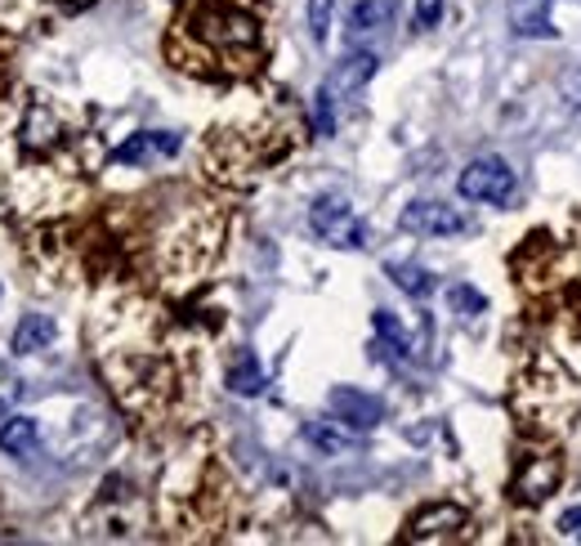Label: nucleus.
I'll return each mask as SVG.
<instances>
[{"mask_svg": "<svg viewBox=\"0 0 581 546\" xmlns=\"http://www.w3.org/2000/svg\"><path fill=\"white\" fill-rule=\"evenodd\" d=\"M166 59L197 81H251L269 59L260 0H188L166 32Z\"/></svg>", "mask_w": 581, "mask_h": 546, "instance_id": "1", "label": "nucleus"}, {"mask_svg": "<svg viewBox=\"0 0 581 546\" xmlns=\"http://www.w3.org/2000/svg\"><path fill=\"white\" fill-rule=\"evenodd\" d=\"M94 341H98V368H103L112 394L122 399L135 416L157 421L175 408L179 363H175V350H170L166 332L144 305L107 309Z\"/></svg>", "mask_w": 581, "mask_h": 546, "instance_id": "2", "label": "nucleus"}, {"mask_svg": "<svg viewBox=\"0 0 581 546\" xmlns=\"http://www.w3.org/2000/svg\"><path fill=\"white\" fill-rule=\"evenodd\" d=\"M19 162H14V197L28 215L63 210L85 184L81 140L68 131L63 113L45 99H32L19 122Z\"/></svg>", "mask_w": 581, "mask_h": 546, "instance_id": "3", "label": "nucleus"}, {"mask_svg": "<svg viewBox=\"0 0 581 546\" xmlns=\"http://www.w3.org/2000/svg\"><path fill=\"white\" fill-rule=\"evenodd\" d=\"M295 140L300 135H295V122H291L287 107H264V113L215 126L210 140H206V166L219 184L251 188L278 162L291 157Z\"/></svg>", "mask_w": 581, "mask_h": 546, "instance_id": "4", "label": "nucleus"}, {"mask_svg": "<svg viewBox=\"0 0 581 546\" xmlns=\"http://www.w3.org/2000/svg\"><path fill=\"white\" fill-rule=\"evenodd\" d=\"M510 408L523 421V430L541 434V440H554V434H563L572 425L581 394H577V381L568 377V368H559L554 359H532L515 377Z\"/></svg>", "mask_w": 581, "mask_h": 546, "instance_id": "5", "label": "nucleus"}, {"mask_svg": "<svg viewBox=\"0 0 581 546\" xmlns=\"http://www.w3.org/2000/svg\"><path fill=\"white\" fill-rule=\"evenodd\" d=\"M219 238H224V215L210 202L188 206L179 220L162 234V243H157V269H162V278L170 287L197 282L210 269V260L219 256Z\"/></svg>", "mask_w": 581, "mask_h": 546, "instance_id": "6", "label": "nucleus"}, {"mask_svg": "<svg viewBox=\"0 0 581 546\" xmlns=\"http://www.w3.org/2000/svg\"><path fill=\"white\" fill-rule=\"evenodd\" d=\"M309 225L326 247H340V251H354V247L367 243V225L359 220L349 197H340V193H322L309 206Z\"/></svg>", "mask_w": 581, "mask_h": 546, "instance_id": "7", "label": "nucleus"}, {"mask_svg": "<svg viewBox=\"0 0 581 546\" xmlns=\"http://www.w3.org/2000/svg\"><path fill=\"white\" fill-rule=\"evenodd\" d=\"M460 197L465 202H488V206H506L515 197V171L501 162V157H479L460 171L456 179Z\"/></svg>", "mask_w": 581, "mask_h": 546, "instance_id": "8", "label": "nucleus"}, {"mask_svg": "<svg viewBox=\"0 0 581 546\" xmlns=\"http://www.w3.org/2000/svg\"><path fill=\"white\" fill-rule=\"evenodd\" d=\"M403 234H416V238H452V234H465V215L447 202H412L403 215H398Z\"/></svg>", "mask_w": 581, "mask_h": 546, "instance_id": "9", "label": "nucleus"}, {"mask_svg": "<svg viewBox=\"0 0 581 546\" xmlns=\"http://www.w3.org/2000/svg\"><path fill=\"white\" fill-rule=\"evenodd\" d=\"M559 480H563V457H554V453L528 457V462L519 466V475L510 480V497H515V502H528V506H541V502L559 488Z\"/></svg>", "mask_w": 581, "mask_h": 546, "instance_id": "10", "label": "nucleus"}, {"mask_svg": "<svg viewBox=\"0 0 581 546\" xmlns=\"http://www.w3.org/2000/svg\"><path fill=\"white\" fill-rule=\"evenodd\" d=\"M465 524H470V515H465L460 506L438 502V506L416 511L403 537H407V542H456V537L465 533Z\"/></svg>", "mask_w": 581, "mask_h": 546, "instance_id": "11", "label": "nucleus"}, {"mask_svg": "<svg viewBox=\"0 0 581 546\" xmlns=\"http://www.w3.org/2000/svg\"><path fill=\"white\" fill-rule=\"evenodd\" d=\"M326 403H331L335 421L354 425V430H372V425H381V416H385V403H381L376 394L354 390V385H335V390L326 394Z\"/></svg>", "mask_w": 581, "mask_h": 546, "instance_id": "12", "label": "nucleus"}, {"mask_svg": "<svg viewBox=\"0 0 581 546\" xmlns=\"http://www.w3.org/2000/svg\"><path fill=\"white\" fill-rule=\"evenodd\" d=\"M179 153V135L175 131H139L131 135L122 148L112 153L116 166H153V162H166Z\"/></svg>", "mask_w": 581, "mask_h": 546, "instance_id": "13", "label": "nucleus"}, {"mask_svg": "<svg viewBox=\"0 0 581 546\" xmlns=\"http://www.w3.org/2000/svg\"><path fill=\"white\" fill-rule=\"evenodd\" d=\"M376 76V54L372 50H359V54H349L344 63H335V72L322 81L331 94H335V103L344 99V94H359L367 81Z\"/></svg>", "mask_w": 581, "mask_h": 546, "instance_id": "14", "label": "nucleus"}, {"mask_svg": "<svg viewBox=\"0 0 581 546\" xmlns=\"http://www.w3.org/2000/svg\"><path fill=\"white\" fill-rule=\"evenodd\" d=\"M550 6H554V0H510V28H515V37H528V41H554Z\"/></svg>", "mask_w": 581, "mask_h": 546, "instance_id": "15", "label": "nucleus"}, {"mask_svg": "<svg viewBox=\"0 0 581 546\" xmlns=\"http://www.w3.org/2000/svg\"><path fill=\"white\" fill-rule=\"evenodd\" d=\"M50 341H54V318L23 313V322L14 327V337H10V350L14 354H41V350H50Z\"/></svg>", "mask_w": 581, "mask_h": 546, "instance_id": "16", "label": "nucleus"}, {"mask_svg": "<svg viewBox=\"0 0 581 546\" xmlns=\"http://www.w3.org/2000/svg\"><path fill=\"white\" fill-rule=\"evenodd\" d=\"M37 444H41V434H37V421H32V416H10L6 425H0V453L32 457Z\"/></svg>", "mask_w": 581, "mask_h": 546, "instance_id": "17", "label": "nucleus"}, {"mask_svg": "<svg viewBox=\"0 0 581 546\" xmlns=\"http://www.w3.org/2000/svg\"><path fill=\"white\" fill-rule=\"evenodd\" d=\"M228 390H232V394H260V390H264V372L256 368L251 354H242L238 363L228 368Z\"/></svg>", "mask_w": 581, "mask_h": 546, "instance_id": "18", "label": "nucleus"}, {"mask_svg": "<svg viewBox=\"0 0 581 546\" xmlns=\"http://www.w3.org/2000/svg\"><path fill=\"white\" fill-rule=\"evenodd\" d=\"M385 19H390L385 6H376V0H363V6L349 10V37H372L376 28H385Z\"/></svg>", "mask_w": 581, "mask_h": 546, "instance_id": "19", "label": "nucleus"}, {"mask_svg": "<svg viewBox=\"0 0 581 546\" xmlns=\"http://www.w3.org/2000/svg\"><path fill=\"white\" fill-rule=\"evenodd\" d=\"M390 278L407 291V296H429L434 291V274L421 265H390Z\"/></svg>", "mask_w": 581, "mask_h": 546, "instance_id": "20", "label": "nucleus"}, {"mask_svg": "<svg viewBox=\"0 0 581 546\" xmlns=\"http://www.w3.org/2000/svg\"><path fill=\"white\" fill-rule=\"evenodd\" d=\"M376 332H381V341H390V350H394L398 359L412 354V341H407V332L398 327V318H394L390 309H376Z\"/></svg>", "mask_w": 581, "mask_h": 546, "instance_id": "21", "label": "nucleus"}, {"mask_svg": "<svg viewBox=\"0 0 581 546\" xmlns=\"http://www.w3.org/2000/svg\"><path fill=\"white\" fill-rule=\"evenodd\" d=\"M309 444H318L322 453H344L349 444H354V440H349V434H340V430H331V421H313L309 430Z\"/></svg>", "mask_w": 581, "mask_h": 546, "instance_id": "22", "label": "nucleus"}, {"mask_svg": "<svg viewBox=\"0 0 581 546\" xmlns=\"http://www.w3.org/2000/svg\"><path fill=\"white\" fill-rule=\"evenodd\" d=\"M335 107H340L335 94L322 85V90L313 94V131H318V135H335Z\"/></svg>", "mask_w": 581, "mask_h": 546, "instance_id": "23", "label": "nucleus"}, {"mask_svg": "<svg viewBox=\"0 0 581 546\" xmlns=\"http://www.w3.org/2000/svg\"><path fill=\"white\" fill-rule=\"evenodd\" d=\"M23 394V381H19V372L10 368V363H0V421L10 416V408H14V399Z\"/></svg>", "mask_w": 581, "mask_h": 546, "instance_id": "24", "label": "nucleus"}, {"mask_svg": "<svg viewBox=\"0 0 581 546\" xmlns=\"http://www.w3.org/2000/svg\"><path fill=\"white\" fill-rule=\"evenodd\" d=\"M331 10H335V0H309V32H313L318 45H322L326 32H331Z\"/></svg>", "mask_w": 581, "mask_h": 546, "instance_id": "25", "label": "nucleus"}, {"mask_svg": "<svg viewBox=\"0 0 581 546\" xmlns=\"http://www.w3.org/2000/svg\"><path fill=\"white\" fill-rule=\"evenodd\" d=\"M447 300H452V309H460V313H484V305H488L475 287H452Z\"/></svg>", "mask_w": 581, "mask_h": 546, "instance_id": "26", "label": "nucleus"}, {"mask_svg": "<svg viewBox=\"0 0 581 546\" xmlns=\"http://www.w3.org/2000/svg\"><path fill=\"white\" fill-rule=\"evenodd\" d=\"M443 19V0H416V28L429 32Z\"/></svg>", "mask_w": 581, "mask_h": 546, "instance_id": "27", "label": "nucleus"}, {"mask_svg": "<svg viewBox=\"0 0 581 546\" xmlns=\"http://www.w3.org/2000/svg\"><path fill=\"white\" fill-rule=\"evenodd\" d=\"M559 537L581 542V506H572V511H563V515H559Z\"/></svg>", "mask_w": 581, "mask_h": 546, "instance_id": "28", "label": "nucleus"}, {"mask_svg": "<svg viewBox=\"0 0 581 546\" xmlns=\"http://www.w3.org/2000/svg\"><path fill=\"white\" fill-rule=\"evenodd\" d=\"M563 94H568V103H581V72H572V76H563V85H559Z\"/></svg>", "mask_w": 581, "mask_h": 546, "instance_id": "29", "label": "nucleus"}]
</instances>
